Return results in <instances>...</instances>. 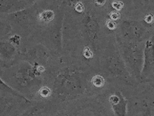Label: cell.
Segmentation results:
<instances>
[{"label": "cell", "instance_id": "8992f818", "mask_svg": "<svg viewBox=\"0 0 154 116\" xmlns=\"http://www.w3.org/2000/svg\"><path fill=\"white\" fill-rule=\"evenodd\" d=\"M1 29H2V26H1V24H0V31H1Z\"/></svg>", "mask_w": 154, "mask_h": 116}, {"label": "cell", "instance_id": "6da1fadb", "mask_svg": "<svg viewBox=\"0 0 154 116\" xmlns=\"http://www.w3.org/2000/svg\"><path fill=\"white\" fill-rule=\"evenodd\" d=\"M53 18V12H43L40 15V19L41 20H44V21H50L52 20Z\"/></svg>", "mask_w": 154, "mask_h": 116}, {"label": "cell", "instance_id": "5b68a950", "mask_svg": "<svg viewBox=\"0 0 154 116\" xmlns=\"http://www.w3.org/2000/svg\"><path fill=\"white\" fill-rule=\"evenodd\" d=\"M107 25H108V27H109V28H111V29H113V28H115V27H116V24L112 21H108Z\"/></svg>", "mask_w": 154, "mask_h": 116}, {"label": "cell", "instance_id": "277c9868", "mask_svg": "<svg viewBox=\"0 0 154 116\" xmlns=\"http://www.w3.org/2000/svg\"><path fill=\"white\" fill-rule=\"evenodd\" d=\"M111 18H112V19L116 20V19H117L120 18V15L117 12H112L111 14Z\"/></svg>", "mask_w": 154, "mask_h": 116}, {"label": "cell", "instance_id": "3957f363", "mask_svg": "<svg viewBox=\"0 0 154 116\" xmlns=\"http://www.w3.org/2000/svg\"><path fill=\"white\" fill-rule=\"evenodd\" d=\"M112 6L114 8L117 9V10H120L122 8V6H123V3H120V2H114L112 3Z\"/></svg>", "mask_w": 154, "mask_h": 116}, {"label": "cell", "instance_id": "7a4b0ae2", "mask_svg": "<svg viewBox=\"0 0 154 116\" xmlns=\"http://www.w3.org/2000/svg\"><path fill=\"white\" fill-rule=\"evenodd\" d=\"M93 80H96V81H92L93 83H94V85H96V86H102V85L104 84V80L101 78L100 77H99V76L95 77L94 79H93Z\"/></svg>", "mask_w": 154, "mask_h": 116}]
</instances>
